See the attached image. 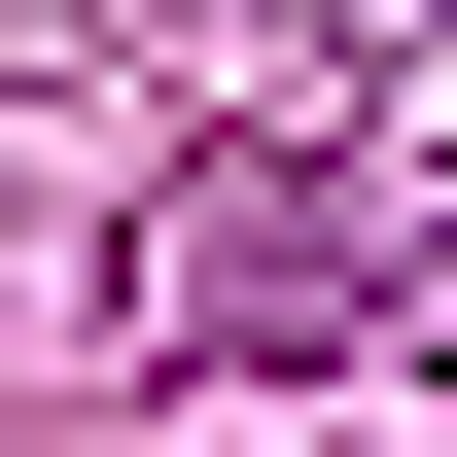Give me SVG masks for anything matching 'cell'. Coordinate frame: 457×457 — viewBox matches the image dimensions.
<instances>
[{"label":"cell","mask_w":457,"mask_h":457,"mask_svg":"<svg viewBox=\"0 0 457 457\" xmlns=\"http://www.w3.org/2000/svg\"><path fill=\"white\" fill-rule=\"evenodd\" d=\"M387 352H422V387H457V141L387 176Z\"/></svg>","instance_id":"obj_2"},{"label":"cell","mask_w":457,"mask_h":457,"mask_svg":"<svg viewBox=\"0 0 457 457\" xmlns=\"http://www.w3.org/2000/svg\"><path fill=\"white\" fill-rule=\"evenodd\" d=\"M176 352H387V212H352L317 141H246V176H176Z\"/></svg>","instance_id":"obj_1"}]
</instances>
